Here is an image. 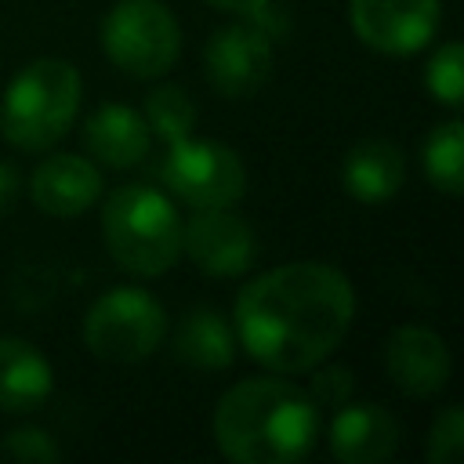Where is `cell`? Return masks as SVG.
Wrapping results in <instances>:
<instances>
[{"label": "cell", "mask_w": 464, "mask_h": 464, "mask_svg": "<svg viewBox=\"0 0 464 464\" xmlns=\"http://www.w3.org/2000/svg\"><path fill=\"white\" fill-rule=\"evenodd\" d=\"M355 36L388 58L417 54L431 44L442 4L439 0H348Z\"/></svg>", "instance_id": "9c48e42d"}, {"label": "cell", "mask_w": 464, "mask_h": 464, "mask_svg": "<svg viewBox=\"0 0 464 464\" xmlns=\"http://www.w3.org/2000/svg\"><path fill=\"white\" fill-rule=\"evenodd\" d=\"M406 181V160L388 138H359L341 160V185L362 207H381L395 199Z\"/></svg>", "instance_id": "5bb4252c"}, {"label": "cell", "mask_w": 464, "mask_h": 464, "mask_svg": "<svg viewBox=\"0 0 464 464\" xmlns=\"http://www.w3.org/2000/svg\"><path fill=\"white\" fill-rule=\"evenodd\" d=\"M163 160V181L167 188L185 199L188 207H232L246 192V170L243 160L218 138H178L167 141Z\"/></svg>", "instance_id": "52a82bcc"}, {"label": "cell", "mask_w": 464, "mask_h": 464, "mask_svg": "<svg viewBox=\"0 0 464 464\" xmlns=\"http://www.w3.org/2000/svg\"><path fill=\"white\" fill-rule=\"evenodd\" d=\"M207 4L218 7V11L239 14V18H257V14H265V7H268L272 0H207Z\"/></svg>", "instance_id": "d4e9b609"}, {"label": "cell", "mask_w": 464, "mask_h": 464, "mask_svg": "<svg viewBox=\"0 0 464 464\" xmlns=\"http://www.w3.org/2000/svg\"><path fill=\"white\" fill-rule=\"evenodd\" d=\"M384 373L402 395L431 399L450 381V348L428 326H395L384 341Z\"/></svg>", "instance_id": "8fae6325"}, {"label": "cell", "mask_w": 464, "mask_h": 464, "mask_svg": "<svg viewBox=\"0 0 464 464\" xmlns=\"http://www.w3.org/2000/svg\"><path fill=\"white\" fill-rule=\"evenodd\" d=\"M102 47L127 76L156 80L170 72L181 54V29L160 0H120L102 22Z\"/></svg>", "instance_id": "8992f818"}, {"label": "cell", "mask_w": 464, "mask_h": 464, "mask_svg": "<svg viewBox=\"0 0 464 464\" xmlns=\"http://www.w3.org/2000/svg\"><path fill=\"white\" fill-rule=\"evenodd\" d=\"M174 355L192 370H225L236 359V330L214 308H192L174 330Z\"/></svg>", "instance_id": "e0dca14e"}, {"label": "cell", "mask_w": 464, "mask_h": 464, "mask_svg": "<svg viewBox=\"0 0 464 464\" xmlns=\"http://www.w3.org/2000/svg\"><path fill=\"white\" fill-rule=\"evenodd\" d=\"M83 145L98 163L127 170V167H138L149 152V123L138 109L123 102H109L91 112L83 127Z\"/></svg>", "instance_id": "9a60e30c"}, {"label": "cell", "mask_w": 464, "mask_h": 464, "mask_svg": "<svg viewBox=\"0 0 464 464\" xmlns=\"http://www.w3.org/2000/svg\"><path fill=\"white\" fill-rule=\"evenodd\" d=\"M80 72L65 58L29 62L0 98V134L22 152H44L72 127Z\"/></svg>", "instance_id": "277c9868"}, {"label": "cell", "mask_w": 464, "mask_h": 464, "mask_svg": "<svg viewBox=\"0 0 464 464\" xmlns=\"http://www.w3.org/2000/svg\"><path fill=\"white\" fill-rule=\"evenodd\" d=\"M399 446V424L384 406L341 402L330 420V453L341 464H381Z\"/></svg>", "instance_id": "4fadbf2b"}, {"label": "cell", "mask_w": 464, "mask_h": 464, "mask_svg": "<svg viewBox=\"0 0 464 464\" xmlns=\"http://www.w3.org/2000/svg\"><path fill=\"white\" fill-rule=\"evenodd\" d=\"M181 250L199 272L232 279L254 265L257 239L254 228L228 207H203L188 225H181Z\"/></svg>", "instance_id": "30bf717a"}, {"label": "cell", "mask_w": 464, "mask_h": 464, "mask_svg": "<svg viewBox=\"0 0 464 464\" xmlns=\"http://www.w3.org/2000/svg\"><path fill=\"white\" fill-rule=\"evenodd\" d=\"M424 87L435 102H442L450 109H457L464 102V47L457 40L431 51V58L424 65Z\"/></svg>", "instance_id": "ffe728a7"}, {"label": "cell", "mask_w": 464, "mask_h": 464, "mask_svg": "<svg viewBox=\"0 0 464 464\" xmlns=\"http://www.w3.org/2000/svg\"><path fill=\"white\" fill-rule=\"evenodd\" d=\"M102 236L130 276H163L181 254V218L152 185H123L102 207Z\"/></svg>", "instance_id": "3957f363"}, {"label": "cell", "mask_w": 464, "mask_h": 464, "mask_svg": "<svg viewBox=\"0 0 464 464\" xmlns=\"http://www.w3.org/2000/svg\"><path fill=\"white\" fill-rule=\"evenodd\" d=\"M464 453V410L460 406H446L428 431L424 442V457L428 464H457Z\"/></svg>", "instance_id": "44dd1931"}, {"label": "cell", "mask_w": 464, "mask_h": 464, "mask_svg": "<svg viewBox=\"0 0 464 464\" xmlns=\"http://www.w3.org/2000/svg\"><path fill=\"white\" fill-rule=\"evenodd\" d=\"M33 203L51 218H76L91 210L102 196V174L87 156L54 152L29 178Z\"/></svg>", "instance_id": "7c38bea8"}, {"label": "cell", "mask_w": 464, "mask_h": 464, "mask_svg": "<svg viewBox=\"0 0 464 464\" xmlns=\"http://www.w3.org/2000/svg\"><path fill=\"white\" fill-rule=\"evenodd\" d=\"M167 337L163 304L141 286L105 290L83 315V344L105 362H141Z\"/></svg>", "instance_id": "5b68a950"}, {"label": "cell", "mask_w": 464, "mask_h": 464, "mask_svg": "<svg viewBox=\"0 0 464 464\" xmlns=\"http://www.w3.org/2000/svg\"><path fill=\"white\" fill-rule=\"evenodd\" d=\"M51 392L54 370L47 355L22 337H0V413H29Z\"/></svg>", "instance_id": "2e32d148"}, {"label": "cell", "mask_w": 464, "mask_h": 464, "mask_svg": "<svg viewBox=\"0 0 464 464\" xmlns=\"http://www.w3.org/2000/svg\"><path fill=\"white\" fill-rule=\"evenodd\" d=\"M312 384H308V395L315 406H341L348 402L352 395V370L348 366H312Z\"/></svg>", "instance_id": "603a6c76"}, {"label": "cell", "mask_w": 464, "mask_h": 464, "mask_svg": "<svg viewBox=\"0 0 464 464\" xmlns=\"http://www.w3.org/2000/svg\"><path fill=\"white\" fill-rule=\"evenodd\" d=\"M420 167H424L428 185H435L446 196H460V188H464V127H460V120H446L424 138Z\"/></svg>", "instance_id": "ac0fdd59"}, {"label": "cell", "mask_w": 464, "mask_h": 464, "mask_svg": "<svg viewBox=\"0 0 464 464\" xmlns=\"http://www.w3.org/2000/svg\"><path fill=\"white\" fill-rule=\"evenodd\" d=\"M0 453L11 457V460H22V464H51V460L62 457L58 442L44 428H14L0 442Z\"/></svg>", "instance_id": "7402d4cb"}, {"label": "cell", "mask_w": 464, "mask_h": 464, "mask_svg": "<svg viewBox=\"0 0 464 464\" xmlns=\"http://www.w3.org/2000/svg\"><path fill=\"white\" fill-rule=\"evenodd\" d=\"M18 167L14 163H7V160H0V214H7L11 207H14V199H18Z\"/></svg>", "instance_id": "cb8c5ba5"}, {"label": "cell", "mask_w": 464, "mask_h": 464, "mask_svg": "<svg viewBox=\"0 0 464 464\" xmlns=\"http://www.w3.org/2000/svg\"><path fill=\"white\" fill-rule=\"evenodd\" d=\"M319 439V406L283 377H246L214 406V442L236 464H294Z\"/></svg>", "instance_id": "7a4b0ae2"}, {"label": "cell", "mask_w": 464, "mask_h": 464, "mask_svg": "<svg viewBox=\"0 0 464 464\" xmlns=\"http://www.w3.org/2000/svg\"><path fill=\"white\" fill-rule=\"evenodd\" d=\"M203 65L221 98H250L272 76V33L254 18L221 25L207 40Z\"/></svg>", "instance_id": "ba28073f"}, {"label": "cell", "mask_w": 464, "mask_h": 464, "mask_svg": "<svg viewBox=\"0 0 464 464\" xmlns=\"http://www.w3.org/2000/svg\"><path fill=\"white\" fill-rule=\"evenodd\" d=\"M355 319L348 276L323 261H290L250 279L232 312L236 344L272 373L319 366Z\"/></svg>", "instance_id": "6da1fadb"}, {"label": "cell", "mask_w": 464, "mask_h": 464, "mask_svg": "<svg viewBox=\"0 0 464 464\" xmlns=\"http://www.w3.org/2000/svg\"><path fill=\"white\" fill-rule=\"evenodd\" d=\"M141 116H145V123L163 141H178V138L192 134V127H196V105H192V98L181 87H170V83L149 91Z\"/></svg>", "instance_id": "d6986e66"}]
</instances>
